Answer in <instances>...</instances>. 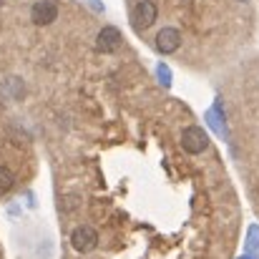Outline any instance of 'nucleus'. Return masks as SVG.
I'll return each instance as SVG.
<instances>
[{
	"mask_svg": "<svg viewBox=\"0 0 259 259\" xmlns=\"http://www.w3.org/2000/svg\"><path fill=\"white\" fill-rule=\"evenodd\" d=\"M58 13H61V8L56 0H35L30 8V20H33V25L46 28V25H53L58 20Z\"/></svg>",
	"mask_w": 259,
	"mask_h": 259,
	"instance_id": "nucleus-1",
	"label": "nucleus"
},
{
	"mask_svg": "<svg viewBox=\"0 0 259 259\" xmlns=\"http://www.w3.org/2000/svg\"><path fill=\"white\" fill-rule=\"evenodd\" d=\"M156 15H159L156 3H151V0H139V3L134 5V10H131V25H134L136 30H146V28H151V25L156 23Z\"/></svg>",
	"mask_w": 259,
	"mask_h": 259,
	"instance_id": "nucleus-2",
	"label": "nucleus"
},
{
	"mask_svg": "<svg viewBox=\"0 0 259 259\" xmlns=\"http://www.w3.org/2000/svg\"><path fill=\"white\" fill-rule=\"evenodd\" d=\"M181 146H184V151L186 154H201V151H206V146H209V136H206V131L201 128V126H186L184 131H181Z\"/></svg>",
	"mask_w": 259,
	"mask_h": 259,
	"instance_id": "nucleus-3",
	"label": "nucleus"
},
{
	"mask_svg": "<svg viewBox=\"0 0 259 259\" xmlns=\"http://www.w3.org/2000/svg\"><path fill=\"white\" fill-rule=\"evenodd\" d=\"M98 244V232L91 227V224H81L71 232V247L81 254H88L91 249H96Z\"/></svg>",
	"mask_w": 259,
	"mask_h": 259,
	"instance_id": "nucleus-4",
	"label": "nucleus"
},
{
	"mask_svg": "<svg viewBox=\"0 0 259 259\" xmlns=\"http://www.w3.org/2000/svg\"><path fill=\"white\" fill-rule=\"evenodd\" d=\"M154 46H156V51H159V53H164V56L176 53V51H179V46H181V33H179L176 28H171V25H166V28H161V30L156 33Z\"/></svg>",
	"mask_w": 259,
	"mask_h": 259,
	"instance_id": "nucleus-5",
	"label": "nucleus"
},
{
	"mask_svg": "<svg viewBox=\"0 0 259 259\" xmlns=\"http://www.w3.org/2000/svg\"><path fill=\"white\" fill-rule=\"evenodd\" d=\"M121 30L118 28H113V25H103L101 30H98V35H96V48L101 51V53H113V51H118L121 48Z\"/></svg>",
	"mask_w": 259,
	"mask_h": 259,
	"instance_id": "nucleus-6",
	"label": "nucleus"
},
{
	"mask_svg": "<svg viewBox=\"0 0 259 259\" xmlns=\"http://www.w3.org/2000/svg\"><path fill=\"white\" fill-rule=\"evenodd\" d=\"M247 252L259 257V224H252L247 232Z\"/></svg>",
	"mask_w": 259,
	"mask_h": 259,
	"instance_id": "nucleus-7",
	"label": "nucleus"
},
{
	"mask_svg": "<svg viewBox=\"0 0 259 259\" xmlns=\"http://www.w3.org/2000/svg\"><path fill=\"white\" fill-rule=\"evenodd\" d=\"M13 186H15V176H13V171H10L8 166H0V196L8 194Z\"/></svg>",
	"mask_w": 259,
	"mask_h": 259,
	"instance_id": "nucleus-8",
	"label": "nucleus"
},
{
	"mask_svg": "<svg viewBox=\"0 0 259 259\" xmlns=\"http://www.w3.org/2000/svg\"><path fill=\"white\" fill-rule=\"evenodd\" d=\"M156 76H159V83H161L164 88L171 86V71H169L164 63H159V66H156Z\"/></svg>",
	"mask_w": 259,
	"mask_h": 259,
	"instance_id": "nucleus-9",
	"label": "nucleus"
},
{
	"mask_svg": "<svg viewBox=\"0 0 259 259\" xmlns=\"http://www.w3.org/2000/svg\"><path fill=\"white\" fill-rule=\"evenodd\" d=\"M237 259H259V257H254V254H244V257H237Z\"/></svg>",
	"mask_w": 259,
	"mask_h": 259,
	"instance_id": "nucleus-10",
	"label": "nucleus"
},
{
	"mask_svg": "<svg viewBox=\"0 0 259 259\" xmlns=\"http://www.w3.org/2000/svg\"><path fill=\"white\" fill-rule=\"evenodd\" d=\"M239 3H247V0H239Z\"/></svg>",
	"mask_w": 259,
	"mask_h": 259,
	"instance_id": "nucleus-11",
	"label": "nucleus"
}]
</instances>
